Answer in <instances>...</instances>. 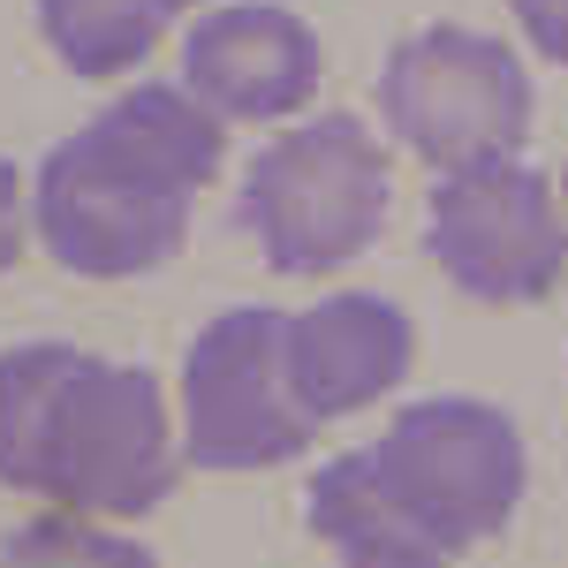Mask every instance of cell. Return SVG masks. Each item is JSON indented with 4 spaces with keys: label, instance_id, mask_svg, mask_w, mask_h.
<instances>
[{
    "label": "cell",
    "instance_id": "1",
    "mask_svg": "<svg viewBox=\"0 0 568 568\" xmlns=\"http://www.w3.org/2000/svg\"><path fill=\"white\" fill-rule=\"evenodd\" d=\"M227 160V122L190 84H136L31 175V235L84 281H136L190 235L197 190Z\"/></svg>",
    "mask_w": 568,
    "mask_h": 568
},
{
    "label": "cell",
    "instance_id": "2",
    "mask_svg": "<svg viewBox=\"0 0 568 568\" xmlns=\"http://www.w3.org/2000/svg\"><path fill=\"white\" fill-rule=\"evenodd\" d=\"M387 205H394L387 144L356 114H318V122L281 130L243 168V197H235L265 265L296 273V281L364 258L387 227Z\"/></svg>",
    "mask_w": 568,
    "mask_h": 568
},
{
    "label": "cell",
    "instance_id": "3",
    "mask_svg": "<svg viewBox=\"0 0 568 568\" xmlns=\"http://www.w3.org/2000/svg\"><path fill=\"white\" fill-rule=\"evenodd\" d=\"M182 470V425L168 417V394L144 364L114 356H77L53 433H45L39 500L77 508L99 524H136L152 516Z\"/></svg>",
    "mask_w": 568,
    "mask_h": 568
},
{
    "label": "cell",
    "instance_id": "4",
    "mask_svg": "<svg viewBox=\"0 0 568 568\" xmlns=\"http://www.w3.org/2000/svg\"><path fill=\"white\" fill-rule=\"evenodd\" d=\"M379 122L439 175L516 160L530 136V77L500 39L463 31V23H433L387 53Z\"/></svg>",
    "mask_w": 568,
    "mask_h": 568
},
{
    "label": "cell",
    "instance_id": "5",
    "mask_svg": "<svg viewBox=\"0 0 568 568\" xmlns=\"http://www.w3.org/2000/svg\"><path fill=\"white\" fill-rule=\"evenodd\" d=\"M372 463L394 485V500L433 530L447 554H470L493 530H508L530 478L524 433L508 425V409H493L478 394L409 402L387 433L372 439Z\"/></svg>",
    "mask_w": 568,
    "mask_h": 568
},
{
    "label": "cell",
    "instance_id": "6",
    "mask_svg": "<svg viewBox=\"0 0 568 568\" xmlns=\"http://www.w3.org/2000/svg\"><path fill=\"white\" fill-rule=\"evenodd\" d=\"M318 417L288 372V311H220L182 364V463L197 470H273L296 463Z\"/></svg>",
    "mask_w": 568,
    "mask_h": 568
},
{
    "label": "cell",
    "instance_id": "7",
    "mask_svg": "<svg viewBox=\"0 0 568 568\" xmlns=\"http://www.w3.org/2000/svg\"><path fill=\"white\" fill-rule=\"evenodd\" d=\"M425 243H433L439 273L463 296H478V304H538L568 273L561 182L538 175L524 152L463 168V175H439Z\"/></svg>",
    "mask_w": 568,
    "mask_h": 568
},
{
    "label": "cell",
    "instance_id": "8",
    "mask_svg": "<svg viewBox=\"0 0 568 568\" xmlns=\"http://www.w3.org/2000/svg\"><path fill=\"white\" fill-rule=\"evenodd\" d=\"M326 53L304 16L265 8V0H227L205 8L182 39V84L213 106L220 122H288L318 99Z\"/></svg>",
    "mask_w": 568,
    "mask_h": 568
},
{
    "label": "cell",
    "instance_id": "9",
    "mask_svg": "<svg viewBox=\"0 0 568 568\" xmlns=\"http://www.w3.org/2000/svg\"><path fill=\"white\" fill-rule=\"evenodd\" d=\"M409 364H417V326L402 304L372 296V288L326 296V304L288 318V372H296V394L318 425L387 402L409 379Z\"/></svg>",
    "mask_w": 568,
    "mask_h": 568
},
{
    "label": "cell",
    "instance_id": "10",
    "mask_svg": "<svg viewBox=\"0 0 568 568\" xmlns=\"http://www.w3.org/2000/svg\"><path fill=\"white\" fill-rule=\"evenodd\" d=\"M304 524L318 530L349 568H447L455 561L433 530L394 500V485L379 478L372 447H364V455H334V463L311 478Z\"/></svg>",
    "mask_w": 568,
    "mask_h": 568
},
{
    "label": "cell",
    "instance_id": "11",
    "mask_svg": "<svg viewBox=\"0 0 568 568\" xmlns=\"http://www.w3.org/2000/svg\"><path fill=\"white\" fill-rule=\"evenodd\" d=\"M69 342H23V349H0V485L16 493H39L45 470V433H53V409L61 387L77 372Z\"/></svg>",
    "mask_w": 568,
    "mask_h": 568
},
{
    "label": "cell",
    "instance_id": "12",
    "mask_svg": "<svg viewBox=\"0 0 568 568\" xmlns=\"http://www.w3.org/2000/svg\"><path fill=\"white\" fill-rule=\"evenodd\" d=\"M168 0H39L45 45L77 69V77H122L136 69L160 31H168Z\"/></svg>",
    "mask_w": 568,
    "mask_h": 568
},
{
    "label": "cell",
    "instance_id": "13",
    "mask_svg": "<svg viewBox=\"0 0 568 568\" xmlns=\"http://www.w3.org/2000/svg\"><path fill=\"white\" fill-rule=\"evenodd\" d=\"M0 568H160V561H152V546H136L130 530L77 516V508H53V516L0 538Z\"/></svg>",
    "mask_w": 568,
    "mask_h": 568
},
{
    "label": "cell",
    "instance_id": "14",
    "mask_svg": "<svg viewBox=\"0 0 568 568\" xmlns=\"http://www.w3.org/2000/svg\"><path fill=\"white\" fill-rule=\"evenodd\" d=\"M516 23H524V39L538 45L546 61L568 69V0H516Z\"/></svg>",
    "mask_w": 568,
    "mask_h": 568
},
{
    "label": "cell",
    "instance_id": "15",
    "mask_svg": "<svg viewBox=\"0 0 568 568\" xmlns=\"http://www.w3.org/2000/svg\"><path fill=\"white\" fill-rule=\"evenodd\" d=\"M23 235H31V213H23V175H16V160H0V273L23 258Z\"/></svg>",
    "mask_w": 568,
    "mask_h": 568
},
{
    "label": "cell",
    "instance_id": "16",
    "mask_svg": "<svg viewBox=\"0 0 568 568\" xmlns=\"http://www.w3.org/2000/svg\"><path fill=\"white\" fill-rule=\"evenodd\" d=\"M168 8H205V0H168Z\"/></svg>",
    "mask_w": 568,
    "mask_h": 568
},
{
    "label": "cell",
    "instance_id": "17",
    "mask_svg": "<svg viewBox=\"0 0 568 568\" xmlns=\"http://www.w3.org/2000/svg\"><path fill=\"white\" fill-rule=\"evenodd\" d=\"M561 213H568V175H561Z\"/></svg>",
    "mask_w": 568,
    "mask_h": 568
}]
</instances>
